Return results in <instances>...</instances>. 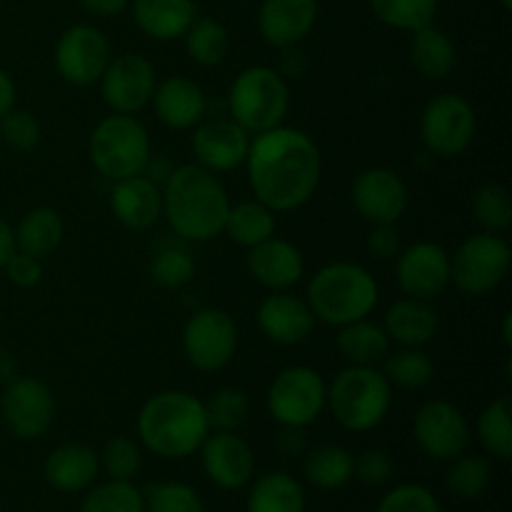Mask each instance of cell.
<instances>
[{
  "label": "cell",
  "instance_id": "cell-1",
  "mask_svg": "<svg viewBox=\"0 0 512 512\" xmlns=\"http://www.w3.org/2000/svg\"><path fill=\"white\" fill-rule=\"evenodd\" d=\"M245 165L255 200L268 205L273 213L298 210L308 203L323 173L320 150L313 138L285 125L255 135Z\"/></svg>",
  "mask_w": 512,
  "mask_h": 512
},
{
  "label": "cell",
  "instance_id": "cell-2",
  "mask_svg": "<svg viewBox=\"0 0 512 512\" xmlns=\"http://www.w3.org/2000/svg\"><path fill=\"white\" fill-rule=\"evenodd\" d=\"M230 198L215 173L200 165L173 168L163 183V215L178 238L208 243L223 235Z\"/></svg>",
  "mask_w": 512,
  "mask_h": 512
},
{
  "label": "cell",
  "instance_id": "cell-3",
  "mask_svg": "<svg viewBox=\"0 0 512 512\" xmlns=\"http://www.w3.org/2000/svg\"><path fill=\"white\" fill-rule=\"evenodd\" d=\"M208 433L203 400L185 390H163L140 408V440L150 453L165 460H183L198 453Z\"/></svg>",
  "mask_w": 512,
  "mask_h": 512
},
{
  "label": "cell",
  "instance_id": "cell-4",
  "mask_svg": "<svg viewBox=\"0 0 512 512\" xmlns=\"http://www.w3.org/2000/svg\"><path fill=\"white\" fill-rule=\"evenodd\" d=\"M378 298L380 288L375 278L355 263L325 265L308 285V305L313 315L335 328L368 318Z\"/></svg>",
  "mask_w": 512,
  "mask_h": 512
},
{
  "label": "cell",
  "instance_id": "cell-5",
  "mask_svg": "<svg viewBox=\"0 0 512 512\" xmlns=\"http://www.w3.org/2000/svg\"><path fill=\"white\" fill-rule=\"evenodd\" d=\"M350 433H368L375 430L390 413L393 405V385L385 380L380 370L370 365H350L333 385L328 388V403H325Z\"/></svg>",
  "mask_w": 512,
  "mask_h": 512
},
{
  "label": "cell",
  "instance_id": "cell-6",
  "mask_svg": "<svg viewBox=\"0 0 512 512\" xmlns=\"http://www.w3.org/2000/svg\"><path fill=\"white\" fill-rule=\"evenodd\" d=\"M228 103L235 123L258 135L283 125L290 108V90L278 70L268 65H250L230 85Z\"/></svg>",
  "mask_w": 512,
  "mask_h": 512
},
{
  "label": "cell",
  "instance_id": "cell-7",
  "mask_svg": "<svg viewBox=\"0 0 512 512\" xmlns=\"http://www.w3.org/2000/svg\"><path fill=\"white\" fill-rule=\"evenodd\" d=\"M88 153L93 168L113 183L140 175L150 158L148 130L133 115H108L95 125Z\"/></svg>",
  "mask_w": 512,
  "mask_h": 512
},
{
  "label": "cell",
  "instance_id": "cell-8",
  "mask_svg": "<svg viewBox=\"0 0 512 512\" xmlns=\"http://www.w3.org/2000/svg\"><path fill=\"white\" fill-rule=\"evenodd\" d=\"M510 260V245L500 235H470L450 258V283L465 295H488L508 278Z\"/></svg>",
  "mask_w": 512,
  "mask_h": 512
},
{
  "label": "cell",
  "instance_id": "cell-9",
  "mask_svg": "<svg viewBox=\"0 0 512 512\" xmlns=\"http://www.w3.org/2000/svg\"><path fill=\"white\" fill-rule=\"evenodd\" d=\"M328 403V385L318 370L293 365L275 375L268 390V410L275 423L288 428H308L320 418Z\"/></svg>",
  "mask_w": 512,
  "mask_h": 512
},
{
  "label": "cell",
  "instance_id": "cell-10",
  "mask_svg": "<svg viewBox=\"0 0 512 512\" xmlns=\"http://www.w3.org/2000/svg\"><path fill=\"white\" fill-rule=\"evenodd\" d=\"M478 118L463 95L445 93L430 100L420 120V135L430 153L440 158H455L465 153L475 138Z\"/></svg>",
  "mask_w": 512,
  "mask_h": 512
},
{
  "label": "cell",
  "instance_id": "cell-11",
  "mask_svg": "<svg viewBox=\"0 0 512 512\" xmlns=\"http://www.w3.org/2000/svg\"><path fill=\"white\" fill-rule=\"evenodd\" d=\"M238 350V325L225 310L203 308L190 315L183 330V353L200 373L223 370Z\"/></svg>",
  "mask_w": 512,
  "mask_h": 512
},
{
  "label": "cell",
  "instance_id": "cell-12",
  "mask_svg": "<svg viewBox=\"0 0 512 512\" xmlns=\"http://www.w3.org/2000/svg\"><path fill=\"white\" fill-rule=\"evenodd\" d=\"M0 415L3 423L15 438L38 440L50 430L55 420V398L53 390L38 378L30 375H15L5 383L3 398H0Z\"/></svg>",
  "mask_w": 512,
  "mask_h": 512
},
{
  "label": "cell",
  "instance_id": "cell-13",
  "mask_svg": "<svg viewBox=\"0 0 512 512\" xmlns=\"http://www.w3.org/2000/svg\"><path fill=\"white\" fill-rule=\"evenodd\" d=\"M110 43L93 25H70L55 45V68L70 85H93L110 63Z\"/></svg>",
  "mask_w": 512,
  "mask_h": 512
},
{
  "label": "cell",
  "instance_id": "cell-14",
  "mask_svg": "<svg viewBox=\"0 0 512 512\" xmlns=\"http://www.w3.org/2000/svg\"><path fill=\"white\" fill-rule=\"evenodd\" d=\"M413 435L428 458L453 460L468 448L470 423L463 410L448 400H428L415 413Z\"/></svg>",
  "mask_w": 512,
  "mask_h": 512
},
{
  "label": "cell",
  "instance_id": "cell-15",
  "mask_svg": "<svg viewBox=\"0 0 512 512\" xmlns=\"http://www.w3.org/2000/svg\"><path fill=\"white\" fill-rule=\"evenodd\" d=\"M100 83V93L108 108L120 115H135L150 103L155 93V68L145 55L125 53L110 58Z\"/></svg>",
  "mask_w": 512,
  "mask_h": 512
},
{
  "label": "cell",
  "instance_id": "cell-16",
  "mask_svg": "<svg viewBox=\"0 0 512 512\" xmlns=\"http://www.w3.org/2000/svg\"><path fill=\"white\" fill-rule=\"evenodd\" d=\"M353 205L368 223L395 225L408 210V188L395 170L368 168L355 178Z\"/></svg>",
  "mask_w": 512,
  "mask_h": 512
},
{
  "label": "cell",
  "instance_id": "cell-17",
  "mask_svg": "<svg viewBox=\"0 0 512 512\" xmlns=\"http://www.w3.org/2000/svg\"><path fill=\"white\" fill-rule=\"evenodd\" d=\"M398 283L408 298H438L450 285V255L428 240L410 245L398 258Z\"/></svg>",
  "mask_w": 512,
  "mask_h": 512
},
{
  "label": "cell",
  "instance_id": "cell-18",
  "mask_svg": "<svg viewBox=\"0 0 512 512\" xmlns=\"http://www.w3.org/2000/svg\"><path fill=\"white\" fill-rule=\"evenodd\" d=\"M200 460L208 480L220 490H240L253 480L255 453L238 433H208Z\"/></svg>",
  "mask_w": 512,
  "mask_h": 512
},
{
  "label": "cell",
  "instance_id": "cell-19",
  "mask_svg": "<svg viewBox=\"0 0 512 512\" xmlns=\"http://www.w3.org/2000/svg\"><path fill=\"white\" fill-rule=\"evenodd\" d=\"M250 148V133L233 118H218L203 123L193 133V153L200 168L210 173H228L245 163Z\"/></svg>",
  "mask_w": 512,
  "mask_h": 512
},
{
  "label": "cell",
  "instance_id": "cell-20",
  "mask_svg": "<svg viewBox=\"0 0 512 512\" xmlns=\"http://www.w3.org/2000/svg\"><path fill=\"white\" fill-rule=\"evenodd\" d=\"M258 325L265 338H270L273 343L298 345L313 333L315 315L308 300L278 290L260 303Z\"/></svg>",
  "mask_w": 512,
  "mask_h": 512
},
{
  "label": "cell",
  "instance_id": "cell-21",
  "mask_svg": "<svg viewBox=\"0 0 512 512\" xmlns=\"http://www.w3.org/2000/svg\"><path fill=\"white\" fill-rule=\"evenodd\" d=\"M318 20V0H263L258 10V30L275 48H290L313 30Z\"/></svg>",
  "mask_w": 512,
  "mask_h": 512
},
{
  "label": "cell",
  "instance_id": "cell-22",
  "mask_svg": "<svg viewBox=\"0 0 512 512\" xmlns=\"http://www.w3.org/2000/svg\"><path fill=\"white\" fill-rule=\"evenodd\" d=\"M113 215L130 230H148L163 215V190L148 175H130L115 180L110 193Z\"/></svg>",
  "mask_w": 512,
  "mask_h": 512
},
{
  "label": "cell",
  "instance_id": "cell-23",
  "mask_svg": "<svg viewBox=\"0 0 512 512\" xmlns=\"http://www.w3.org/2000/svg\"><path fill=\"white\" fill-rule=\"evenodd\" d=\"M248 273L255 283L268 290H288L300 283L305 273L303 253L293 243L280 238H268L260 245L250 248L248 253Z\"/></svg>",
  "mask_w": 512,
  "mask_h": 512
},
{
  "label": "cell",
  "instance_id": "cell-24",
  "mask_svg": "<svg viewBox=\"0 0 512 512\" xmlns=\"http://www.w3.org/2000/svg\"><path fill=\"white\" fill-rule=\"evenodd\" d=\"M150 103H153L160 123L173 130L195 128L205 118V110H208L203 88L195 80L183 78V75H173V78L155 85Z\"/></svg>",
  "mask_w": 512,
  "mask_h": 512
},
{
  "label": "cell",
  "instance_id": "cell-25",
  "mask_svg": "<svg viewBox=\"0 0 512 512\" xmlns=\"http://www.w3.org/2000/svg\"><path fill=\"white\" fill-rule=\"evenodd\" d=\"M100 473V458L90 445L65 443L45 458V483L58 493H83Z\"/></svg>",
  "mask_w": 512,
  "mask_h": 512
},
{
  "label": "cell",
  "instance_id": "cell-26",
  "mask_svg": "<svg viewBox=\"0 0 512 512\" xmlns=\"http://www.w3.org/2000/svg\"><path fill=\"white\" fill-rule=\"evenodd\" d=\"M133 18L148 38L178 40L198 18V8L193 0H133Z\"/></svg>",
  "mask_w": 512,
  "mask_h": 512
},
{
  "label": "cell",
  "instance_id": "cell-27",
  "mask_svg": "<svg viewBox=\"0 0 512 512\" xmlns=\"http://www.w3.org/2000/svg\"><path fill=\"white\" fill-rule=\"evenodd\" d=\"M385 333L390 340L408 348H420V345L430 343L440 330V318L428 300L418 298H405L398 300L393 308L385 313L383 323Z\"/></svg>",
  "mask_w": 512,
  "mask_h": 512
},
{
  "label": "cell",
  "instance_id": "cell-28",
  "mask_svg": "<svg viewBox=\"0 0 512 512\" xmlns=\"http://www.w3.org/2000/svg\"><path fill=\"white\" fill-rule=\"evenodd\" d=\"M410 63L423 78L443 80L458 65V50L455 43L448 38V33L435 28L433 23L425 28L413 30L410 38Z\"/></svg>",
  "mask_w": 512,
  "mask_h": 512
},
{
  "label": "cell",
  "instance_id": "cell-29",
  "mask_svg": "<svg viewBox=\"0 0 512 512\" xmlns=\"http://www.w3.org/2000/svg\"><path fill=\"white\" fill-rule=\"evenodd\" d=\"M65 235L63 218L53 208H33L23 215L15 230V250L43 260L60 248Z\"/></svg>",
  "mask_w": 512,
  "mask_h": 512
},
{
  "label": "cell",
  "instance_id": "cell-30",
  "mask_svg": "<svg viewBox=\"0 0 512 512\" xmlns=\"http://www.w3.org/2000/svg\"><path fill=\"white\" fill-rule=\"evenodd\" d=\"M338 350L350 365H370V368H375V365L388 358L390 338L383 325H375L368 318H363L340 328Z\"/></svg>",
  "mask_w": 512,
  "mask_h": 512
},
{
  "label": "cell",
  "instance_id": "cell-31",
  "mask_svg": "<svg viewBox=\"0 0 512 512\" xmlns=\"http://www.w3.org/2000/svg\"><path fill=\"white\" fill-rule=\"evenodd\" d=\"M248 512H305V490L293 475L268 473L250 488Z\"/></svg>",
  "mask_w": 512,
  "mask_h": 512
},
{
  "label": "cell",
  "instance_id": "cell-32",
  "mask_svg": "<svg viewBox=\"0 0 512 512\" xmlns=\"http://www.w3.org/2000/svg\"><path fill=\"white\" fill-rule=\"evenodd\" d=\"M223 233L240 248H255L263 240L275 235V213L260 200H243L238 205H230L228 218H225Z\"/></svg>",
  "mask_w": 512,
  "mask_h": 512
},
{
  "label": "cell",
  "instance_id": "cell-33",
  "mask_svg": "<svg viewBox=\"0 0 512 512\" xmlns=\"http://www.w3.org/2000/svg\"><path fill=\"white\" fill-rule=\"evenodd\" d=\"M305 480L320 490H338L353 478V455L340 445H320L305 455Z\"/></svg>",
  "mask_w": 512,
  "mask_h": 512
},
{
  "label": "cell",
  "instance_id": "cell-34",
  "mask_svg": "<svg viewBox=\"0 0 512 512\" xmlns=\"http://www.w3.org/2000/svg\"><path fill=\"white\" fill-rule=\"evenodd\" d=\"M183 38L188 55L203 68H213V65H220L228 58L230 35L218 20L195 18Z\"/></svg>",
  "mask_w": 512,
  "mask_h": 512
},
{
  "label": "cell",
  "instance_id": "cell-35",
  "mask_svg": "<svg viewBox=\"0 0 512 512\" xmlns=\"http://www.w3.org/2000/svg\"><path fill=\"white\" fill-rule=\"evenodd\" d=\"M512 403L510 395L493 400L478 418V438L493 458L510 460L512 455Z\"/></svg>",
  "mask_w": 512,
  "mask_h": 512
},
{
  "label": "cell",
  "instance_id": "cell-36",
  "mask_svg": "<svg viewBox=\"0 0 512 512\" xmlns=\"http://www.w3.org/2000/svg\"><path fill=\"white\" fill-rule=\"evenodd\" d=\"M450 463L453 465L445 475V485H448L450 493L463 500H473L488 490L490 480H493V463L485 455L460 453Z\"/></svg>",
  "mask_w": 512,
  "mask_h": 512
},
{
  "label": "cell",
  "instance_id": "cell-37",
  "mask_svg": "<svg viewBox=\"0 0 512 512\" xmlns=\"http://www.w3.org/2000/svg\"><path fill=\"white\" fill-rule=\"evenodd\" d=\"M390 385L403 390H423L433 380L435 365L420 348H405L383 360V370Z\"/></svg>",
  "mask_w": 512,
  "mask_h": 512
},
{
  "label": "cell",
  "instance_id": "cell-38",
  "mask_svg": "<svg viewBox=\"0 0 512 512\" xmlns=\"http://www.w3.org/2000/svg\"><path fill=\"white\" fill-rule=\"evenodd\" d=\"M370 8L388 28L413 33L433 23L438 0H370Z\"/></svg>",
  "mask_w": 512,
  "mask_h": 512
},
{
  "label": "cell",
  "instance_id": "cell-39",
  "mask_svg": "<svg viewBox=\"0 0 512 512\" xmlns=\"http://www.w3.org/2000/svg\"><path fill=\"white\" fill-rule=\"evenodd\" d=\"M80 512H145L143 490L135 488L133 480H110L88 490Z\"/></svg>",
  "mask_w": 512,
  "mask_h": 512
},
{
  "label": "cell",
  "instance_id": "cell-40",
  "mask_svg": "<svg viewBox=\"0 0 512 512\" xmlns=\"http://www.w3.org/2000/svg\"><path fill=\"white\" fill-rule=\"evenodd\" d=\"M205 405V418L210 430L215 433H238L248 420L250 400L243 390L223 388L213 395Z\"/></svg>",
  "mask_w": 512,
  "mask_h": 512
},
{
  "label": "cell",
  "instance_id": "cell-41",
  "mask_svg": "<svg viewBox=\"0 0 512 512\" xmlns=\"http://www.w3.org/2000/svg\"><path fill=\"white\" fill-rule=\"evenodd\" d=\"M143 498L145 512H205L198 490L188 483H178V480L150 483L143 490Z\"/></svg>",
  "mask_w": 512,
  "mask_h": 512
},
{
  "label": "cell",
  "instance_id": "cell-42",
  "mask_svg": "<svg viewBox=\"0 0 512 512\" xmlns=\"http://www.w3.org/2000/svg\"><path fill=\"white\" fill-rule=\"evenodd\" d=\"M473 213L488 233H503L512 225V200L505 185L485 183L473 193Z\"/></svg>",
  "mask_w": 512,
  "mask_h": 512
},
{
  "label": "cell",
  "instance_id": "cell-43",
  "mask_svg": "<svg viewBox=\"0 0 512 512\" xmlns=\"http://www.w3.org/2000/svg\"><path fill=\"white\" fill-rule=\"evenodd\" d=\"M195 273V260L180 245H163V248L155 250L153 260H150V278L155 285L165 290L183 288L185 283H190Z\"/></svg>",
  "mask_w": 512,
  "mask_h": 512
},
{
  "label": "cell",
  "instance_id": "cell-44",
  "mask_svg": "<svg viewBox=\"0 0 512 512\" xmlns=\"http://www.w3.org/2000/svg\"><path fill=\"white\" fill-rule=\"evenodd\" d=\"M100 458V468L105 470L110 480H135V475L143 468V455L135 440L125 435H115L105 443Z\"/></svg>",
  "mask_w": 512,
  "mask_h": 512
},
{
  "label": "cell",
  "instance_id": "cell-45",
  "mask_svg": "<svg viewBox=\"0 0 512 512\" xmlns=\"http://www.w3.org/2000/svg\"><path fill=\"white\" fill-rule=\"evenodd\" d=\"M40 123L35 120V115H30L28 110H10L0 118V138L8 145L10 150H18V153H30V150L38 148L40 143Z\"/></svg>",
  "mask_w": 512,
  "mask_h": 512
},
{
  "label": "cell",
  "instance_id": "cell-46",
  "mask_svg": "<svg viewBox=\"0 0 512 512\" xmlns=\"http://www.w3.org/2000/svg\"><path fill=\"white\" fill-rule=\"evenodd\" d=\"M375 512H443L433 490L418 483H405L388 490Z\"/></svg>",
  "mask_w": 512,
  "mask_h": 512
},
{
  "label": "cell",
  "instance_id": "cell-47",
  "mask_svg": "<svg viewBox=\"0 0 512 512\" xmlns=\"http://www.w3.org/2000/svg\"><path fill=\"white\" fill-rule=\"evenodd\" d=\"M353 475L370 488H383L393 478V460L383 450H365L353 458Z\"/></svg>",
  "mask_w": 512,
  "mask_h": 512
},
{
  "label": "cell",
  "instance_id": "cell-48",
  "mask_svg": "<svg viewBox=\"0 0 512 512\" xmlns=\"http://www.w3.org/2000/svg\"><path fill=\"white\" fill-rule=\"evenodd\" d=\"M5 273H8V280L18 288H33V285L40 283L43 278V265H40L38 258L28 253H20L15 250L13 255L8 258V263L3 265Z\"/></svg>",
  "mask_w": 512,
  "mask_h": 512
},
{
  "label": "cell",
  "instance_id": "cell-49",
  "mask_svg": "<svg viewBox=\"0 0 512 512\" xmlns=\"http://www.w3.org/2000/svg\"><path fill=\"white\" fill-rule=\"evenodd\" d=\"M368 253L375 260H390L400 253V235L395 225H375L368 235Z\"/></svg>",
  "mask_w": 512,
  "mask_h": 512
},
{
  "label": "cell",
  "instance_id": "cell-50",
  "mask_svg": "<svg viewBox=\"0 0 512 512\" xmlns=\"http://www.w3.org/2000/svg\"><path fill=\"white\" fill-rule=\"evenodd\" d=\"M305 428H288V425H280V433L275 438V448L285 458H298L308 450V438L303 433Z\"/></svg>",
  "mask_w": 512,
  "mask_h": 512
},
{
  "label": "cell",
  "instance_id": "cell-51",
  "mask_svg": "<svg viewBox=\"0 0 512 512\" xmlns=\"http://www.w3.org/2000/svg\"><path fill=\"white\" fill-rule=\"evenodd\" d=\"M80 3L88 13L98 15V18H113V15L123 13L128 8L130 0H80Z\"/></svg>",
  "mask_w": 512,
  "mask_h": 512
},
{
  "label": "cell",
  "instance_id": "cell-52",
  "mask_svg": "<svg viewBox=\"0 0 512 512\" xmlns=\"http://www.w3.org/2000/svg\"><path fill=\"white\" fill-rule=\"evenodd\" d=\"M15 108V83L3 68H0V118Z\"/></svg>",
  "mask_w": 512,
  "mask_h": 512
},
{
  "label": "cell",
  "instance_id": "cell-53",
  "mask_svg": "<svg viewBox=\"0 0 512 512\" xmlns=\"http://www.w3.org/2000/svg\"><path fill=\"white\" fill-rule=\"evenodd\" d=\"M13 253H15V230L0 218V268L8 263V258Z\"/></svg>",
  "mask_w": 512,
  "mask_h": 512
},
{
  "label": "cell",
  "instance_id": "cell-54",
  "mask_svg": "<svg viewBox=\"0 0 512 512\" xmlns=\"http://www.w3.org/2000/svg\"><path fill=\"white\" fill-rule=\"evenodd\" d=\"M18 375V365H15V358L10 350L0 348V383H10V380Z\"/></svg>",
  "mask_w": 512,
  "mask_h": 512
},
{
  "label": "cell",
  "instance_id": "cell-55",
  "mask_svg": "<svg viewBox=\"0 0 512 512\" xmlns=\"http://www.w3.org/2000/svg\"><path fill=\"white\" fill-rule=\"evenodd\" d=\"M510 313L508 315H505V323H503V338H505V343H512V335H510Z\"/></svg>",
  "mask_w": 512,
  "mask_h": 512
},
{
  "label": "cell",
  "instance_id": "cell-56",
  "mask_svg": "<svg viewBox=\"0 0 512 512\" xmlns=\"http://www.w3.org/2000/svg\"><path fill=\"white\" fill-rule=\"evenodd\" d=\"M498 3H500V5H503V8H505V10H510V8H512V0H498Z\"/></svg>",
  "mask_w": 512,
  "mask_h": 512
}]
</instances>
